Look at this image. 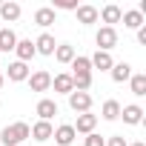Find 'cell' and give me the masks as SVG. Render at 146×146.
Listing matches in <instances>:
<instances>
[{"label":"cell","instance_id":"cb8c5ba5","mask_svg":"<svg viewBox=\"0 0 146 146\" xmlns=\"http://www.w3.org/2000/svg\"><path fill=\"white\" fill-rule=\"evenodd\" d=\"M54 57H57V63H72V60H75V46H69V43L57 46L54 49Z\"/></svg>","mask_w":146,"mask_h":146},{"label":"cell","instance_id":"d4e9b609","mask_svg":"<svg viewBox=\"0 0 146 146\" xmlns=\"http://www.w3.org/2000/svg\"><path fill=\"white\" fill-rule=\"evenodd\" d=\"M129 83H132V95H137V98L146 95V75H143V72H140V75H132Z\"/></svg>","mask_w":146,"mask_h":146},{"label":"cell","instance_id":"52a82bcc","mask_svg":"<svg viewBox=\"0 0 146 146\" xmlns=\"http://www.w3.org/2000/svg\"><path fill=\"white\" fill-rule=\"evenodd\" d=\"M52 132H54V126L49 123V120H37L35 126H29V137H35V140H49L52 137Z\"/></svg>","mask_w":146,"mask_h":146},{"label":"cell","instance_id":"30bf717a","mask_svg":"<svg viewBox=\"0 0 146 146\" xmlns=\"http://www.w3.org/2000/svg\"><path fill=\"white\" fill-rule=\"evenodd\" d=\"M35 112H37L40 120H52V117L57 115V103H54L52 98H43V100H37V109H35Z\"/></svg>","mask_w":146,"mask_h":146},{"label":"cell","instance_id":"1f68e13d","mask_svg":"<svg viewBox=\"0 0 146 146\" xmlns=\"http://www.w3.org/2000/svg\"><path fill=\"white\" fill-rule=\"evenodd\" d=\"M0 86H3V72H0Z\"/></svg>","mask_w":146,"mask_h":146},{"label":"cell","instance_id":"9c48e42d","mask_svg":"<svg viewBox=\"0 0 146 146\" xmlns=\"http://www.w3.org/2000/svg\"><path fill=\"white\" fill-rule=\"evenodd\" d=\"M54 49H57V43H54V37H52L49 32H43V35L35 40V52H37V54H54Z\"/></svg>","mask_w":146,"mask_h":146},{"label":"cell","instance_id":"e0dca14e","mask_svg":"<svg viewBox=\"0 0 146 146\" xmlns=\"http://www.w3.org/2000/svg\"><path fill=\"white\" fill-rule=\"evenodd\" d=\"M109 72H112V80H115V83H126V80L132 78V66H129V63H115Z\"/></svg>","mask_w":146,"mask_h":146},{"label":"cell","instance_id":"f546056e","mask_svg":"<svg viewBox=\"0 0 146 146\" xmlns=\"http://www.w3.org/2000/svg\"><path fill=\"white\" fill-rule=\"evenodd\" d=\"M137 43H140V46H146V26H140V29H137Z\"/></svg>","mask_w":146,"mask_h":146},{"label":"cell","instance_id":"6da1fadb","mask_svg":"<svg viewBox=\"0 0 146 146\" xmlns=\"http://www.w3.org/2000/svg\"><path fill=\"white\" fill-rule=\"evenodd\" d=\"M26 137H29V123H23V120H17L0 132V143L3 146H20Z\"/></svg>","mask_w":146,"mask_h":146},{"label":"cell","instance_id":"ffe728a7","mask_svg":"<svg viewBox=\"0 0 146 146\" xmlns=\"http://www.w3.org/2000/svg\"><path fill=\"white\" fill-rule=\"evenodd\" d=\"M120 20H123V26H126V29H140V26H143V15H140L137 9L123 12V15H120Z\"/></svg>","mask_w":146,"mask_h":146},{"label":"cell","instance_id":"83f0119b","mask_svg":"<svg viewBox=\"0 0 146 146\" xmlns=\"http://www.w3.org/2000/svg\"><path fill=\"white\" fill-rule=\"evenodd\" d=\"M86 146H106V140L98 135V132H92V135H86V140H83Z\"/></svg>","mask_w":146,"mask_h":146},{"label":"cell","instance_id":"8992f818","mask_svg":"<svg viewBox=\"0 0 146 146\" xmlns=\"http://www.w3.org/2000/svg\"><path fill=\"white\" fill-rule=\"evenodd\" d=\"M120 117H123V123H129V126H137V123L143 120V109H140L137 103L120 106Z\"/></svg>","mask_w":146,"mask_h":146},{"label":"cell","instance_id":"ba28073f","mask_svg":"<svg viewBox=\"0 0 146 146\" xmlns=\"http://www.w3.org/2000/svg\"><path fill=\"white\" fill-rule=\"evenodd\" d=\"M6 75H9V80H15V83H20V80H29V66L26 63H20V60H15V63H9V69H6Z\"/></svg>","mask_w":146,"mask_h":146},{"label":"cell","instance_id":"7a4b0ae2","mask_svg":"<svg viewBox=\"0 0 146 146\" xmlns=\"http://www.w3.org/2000/svg\"><path fill=\"white\" fill-rule=\"evenodd\" d=\"M95 43H98V52H112L117 46V32L115 26H103L98 35H95Z\"/></svg>","mask_w":146,"mask_h":146},{"label":"cell","instance_id":"7402d4cb","mask_svg":"<svg viewBox=\"0 0 146 146\" xmlns=\"http://www.w3.org/2000/svg\"><path fill=\"white\" fill-rule=\"evenodd\" d=\"M72 75H89L92 72V63H89V57H83V54H75V60H72Z\"/></svg>","mask_w":146,"mask_h":146},{"label":"cell","instance_id":"2e32d148","mask_svg":"<svg viewBox=\"0 0 146 146\" xmlns=\"http://www.w3.org/2000/svg\"><path fill=\"white\" fill-rule=\"evenodd\" d=\"M120 6H115V3H109V6H103V12H98V17H103V23L106 26H112V23H120Z\"/></svg>","mask_w":146,"mask_h":146},{"label":"cell","instance_id":"ac0fdd59","mask_svg":"<svg viewBox=\"0 0 146 146\" xmlns=\"http://www.w3.org/2000/svg\"><path fill=\"white\" fill-rule=\"evenodd\" d=\"M17 46V35L12 29H0V52H15Z\"/></svg>","mask_w":146,"mask_h":146},{"label":"cell","instance_id":"603a6c76","mask_svg":"<svg viewBox=\"0 0 146 146\" xmlns=\"http://www.w3.org/2000/svg\"><path fill=\"white\" fill-rule=\"evenodd\" d=\"M100 115H103V120H117L120 117V103L117 100H106L103 109H100Z\"/></svg>","mask_w":146,"mask_h":146},{"label":"cell","instance_id":"8fae6325","mask_svg":"<svg viewBox=\"0 0 146 146\" xmlns=\"http://www.w3.org/2000/svg\"><path fill=\"white\" fill-rule=\"evenodd\" d=\"M52 137H54V140H57L60 146H69L72 140H75V137H78V132H75V129H72L69 123H63V126H57V129L52 132Z\"/></svg>","mask_w":146,"mask_h":146},{"label":"cell","instance_id":"5bb4252c","mask_svg":"<svg viewBox=\"0 0 146 146\" xmlns=\"http://www.w3.org/2000/svg\"><path fill=\"white\" fill-rule=\"evenodd\" d=\"M52 86H54V92H60V95H72V92H75L72 75H54V78H52Z\"/></svg>","mask_w":146,"mask_h":146},{"label":"cell","instance_id":"d6986e66","mask_svg":"<svg viewBox=\"0 0 146 146\" xmlns=\"http://www.w3.org/2000/svg\"><path fill=\"white\" fill-rule=\"evenodd\" d=\"M35 23H37V26H43V29H46V26H52V23H54V9H52V6L37 9V12H35Z\"/></svg>","mask_w":146,"mask_h":146},{"label":"cell","instance_id":"3957f363","mask_svg":"<svg viewBox=\"0 0 146 146\" xmlns=\"http://www.w3.org/2000/svg\"><path fill=\"white\" fill-rule=\"evenodd\" d=\"M69 106L83 115V112L92 109V95H89V92H72V95H69Z\"/></svg>","mask_w":146,"mask_h":146},{"label":"cell","instance_id":"7c38bea8","mask_svg":"<svg viewBox=\"0 0 146 146\" xmlns=\"http://www.w3.org/2000/svg\"><path fill=\"white\" fill-rule=\"evenodd\" d=\"M15 54H17V60L20 63H29L37 52H35V43L32 40H17V46H15Z\"/></svg>","mask_w":146,"mask_h":146},{"label":"cell","instance_id":"277c9868","mask_svg":"<svg viewBox=\"0 0 146 146\" xmlns=\"http://www.w3.org/2000/svg\"><path fill=\"white\" fill-rule=\"evenodd\" d=\"M95 126H98V115L83 112V115H78V123L72 126V129H75V132H80V135H92V132H95Z\"/></svg>","mask_w":146,"mask_h":146},{"label":"cell","instance_id":"4dcf8cb0","mask_svg":"<svg viewBox=\"0 0 146 146\" xmlns=\"http://www.w3.org/2000/svg\"><path fill=\"white\" fill-rule=\"evenodd\" d=\"M129 146H146V143H140V140H137V143H129Z\"/></svg>","mask_w":146,"mask_h":146},{"label":"cell","instance_id":"4fadbf2b","mask_svg":"<svg viewBox=\"0 0 146 146\" xmlns=\"http://www.w3.org/2000/svg\"><path fill=\"white\" fill-rule=\"evenodd\" d=\"M89 63H92V69H100V72H109V69L115 66V60H112L109 52H95V54L89 57Z\"/></svg>","mask_w":146,"mask_h":146},{"label":"cell","instance_id":"9a60e30c","mask_svg":"<svg viewBox=\"0 0 146 146\" xmlns=\"http://www.w3.org/2000/svg\"><path fill=\"white\" fill-rule=\"evenodd\" d=\"M75 15H78V23H83V26L98 23V9H95V6H78Z\"/></svg>","mask_w":146,"mask_h":146},{"label":"cell","instance_id":"44dd1931","mask_svg":"<svg viewBox=\"0 0 146 146\" xmlns=\"http://www.w3.org/2000/svg\"><path fill=\"white\" fill-rule=\"evenodd\" d=\"M0 17H3L6 23H15L20 17V3H3L0 6Z\"/></svg>","mask_w":146,"mask_h":146},{"label":"cell","instance_id":"4316f807","mask_svg":"<svg viewBox=\"0 0 146 146\" xmlns=\"http://www.w3.org/2000/svg\"><path fill=\"white\" fill-rule=\"evenodd\" d=\"M52 9H66V12H75L78 9V0H54Z\"/></svg>","mask_w":146,"mask_h":146},{"label":"cell","instance_id":"f1b7e54d","mask_svg":"<svg viewBox=\"0 0 146 146\" xmlns=\"http://www.w3.org/2000/svg\"><path fill=\"white\" fill-rule=\"evenodd\" d=\"M106 146H129V143H126V137H123V135H112Z\"/></svg>","mask_w":146,"mask_h":146},{"label":"cell","instance_id":"5b68a950","mask_svg":"<svg viewBox=\"0 0 146 146\" xmlns=\"http://www.w3.org/2000/svg\"><path fill=\"white\" fill-rule=\"evenodd\" d=\"M29 86H32V92H46L52 86V75L43 72V69H37L35 75H29Z\"/></svg>","mask_w":146,"mask_h":146},{"label":"cell","instance_id":"484cf974","mask_svg":"<svg viewBox=\"0 0 146 146\" xmlns=\"http://www.w3.org/2000/svg\"><path fill=\"white\" fill-rule=\"evenodd\" d=\"M72 83H75V92H89V86H92V72H89V75H72Z\"/></svg>","mask_w":146,"mask_h":146}]
</instances>
